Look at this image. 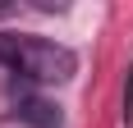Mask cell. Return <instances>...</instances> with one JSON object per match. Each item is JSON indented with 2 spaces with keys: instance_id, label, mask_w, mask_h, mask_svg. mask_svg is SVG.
<instances>
[{
  "instance_id": "obj_2",
  "label": "cell",
  "mask_w": 133,
  "mask_h": 128,
  "mask_svg": "<svg viewBox=\"0 0 133 128\" xmlns=\"http://www.w3.org/2000/svg\"><path fill=\"white\" fill-rule=\"evenodd\" d=\"M14 115L32 128H60V110L46 96H32V91H14Z\"/></svg>"
},
{
  "instance_id": "obj_1",
  "label": "cell",
  "mask_w": 133,
  "mask_h": 128,
  "mask_svg": "<svg viewBox=\"0 0 133 128\" xmlns=\"http://www.w3.org/2000/svg\"><path fill=\"white\" fill-rule=\"evenodd\" d=\"M0 64L18 73L23 82L51 87V82H69L74 78V51L60 41H41V37H0Z\"/></svg>"
}]
</instances>
